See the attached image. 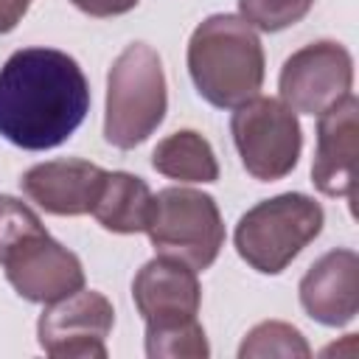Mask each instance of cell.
I'll return each instance as SVG.
<instances>
[{"label":"cell","mask_w":359,"mask_h":359,"mask_svg":"<svg viewBox=\"0 0 359 359\" xmlns=\"http://www.w3.org/2000/svg\"><path fill=\"white\" fill-rule=\"evenodd\" d=\"M87 109L90 84L65 50L22 48L0 67V137L20 149H56L81 126Z\"/></svg>","instance_id":"cell-1"},{"label":"cell","mask_w":359,"mask_h":359,"mask_svg":"<svg viewBox=\"0 0 359 359\" xmlns=\"http://www.w3.org/2000/svg\"><path fill=\"white\" fill-rule=\"evenodd\" d=\"M188 73L196 93L219 109H233L258 95L264 84V48L255 28L236 14L208 17L191 34Z\"/></svg>","instance_id":"cell-2"},{"label":"cell","mask_w":359,"mask_h":359,"mask_svg":"<svg viewBox=\"0 0 359 359\" xmlns=\"http://www.w3.org/2000/svg\"><path fill=\"white\" fill-rule=\"evenodd\" d=\"M168 93L157 50L146 42L126 45L107 73L104 137L115 149L140 146L165 118Z\"/></svg>","instance_id":"cell-3"},{"label":"cell","mask_w":359,"mask_h":359,"mask_svg":"<svg viewBox=\"0 0 359 359\" xmlns=\"http://www.w3.org/2000/svg\"><path fill=\"white\" fill-rule=\"evenodd\" d=\"M323 208L306 194H280L252 205L236 224V252L261 275L283 272L323 230Z\"/></svg>","instance_id":"cell-4"},{"label":"cell","mask_w":359,"mask_h":359,"mask_svg":"<svg viewBox=\"0 0 359 359\" xmlns=\"http://www.w3.org/2000/svg\"><path fill=\"white\" fill-rule=\"evenodd\" d=\"M146 233L157 255L177 258L196 272L208 269L224 244V224L213 196L194 188H163L151 199Z\"/></svg>","instance_id":"cell-5"},{"label":"cell","mask_w":359,"mask_h":359,"mask_svg":"<svg viewBox=\"0 0 359 359\" xmlns=\"http://www.w3.org/2000/svg\"><path fill=\"white\" fill-rule=\"evenodd\" d=\"M233 109L230 135L247 174L261 182L292 174L303 149L297 112L272 95H252Z\"/></svg>","instance_id":"cell-6"},{"label":"cell","mask_w":359,"mask_h":359,"mask_svg":"<svg viewBox=\"0 0 359 359\" xmlns=\"http://www.w3.org/2000/svg\"><path fill=\"white\" fill-rule=\"evenodd\" d=\"M115 325L112 303L95 289H79L48 303L36 323L39 348L56 359H104Z\"/></svg>","instance_id":"cell-7"},{"label":"cell","mask_w":359,"mask_h":359,"mask_svg":"<svg viewBox=\"0 0 359 359\" xmlns=\"http://www.w3.org/2000/svg\"><path fill=\"white\" fill-rule=\"evenodd\" d=\"M8 283L22 300L53 303L84 286V266L76 252L62 247L45 227L28 233L0 258Z\"/></svg>","instance_id":"cell-8"},{"label":"cell","mask_w":359,"mask_h":359,"mask_svg":"<svg viewBox=\"0 0 359 359\" xmlns=\"http://www.w3.org/2000/svg\"><path fill=\"white\" fill-rule=\"evenodd\" d=\"M353 59L345 45L320 39L294 50L280 70V101L294 112L320 115L351 93Z\"/></svg>","instance_id":"cell-9"},{"label":"cell","mask_w":359,"mask_h":359,"mask_svg":"<svg viewBox=\"0 0 359 359\" xmlns=\"http://www.w3.org/2000/svg\"><path fill=\"white\" fill-rule=\"evenodd\" d=\"M132 300L146 320V328H171L196 320L202 286L196 269L188 264L157 255L132 280Z\"/></svg>","instance_id":"cell-10"},{"label":"cell","mask_w":359,"mask_h":359,"mask_svg":"<svg viewBox=\"0 0 359 359\" xmlns=\"http://www.w3.org/2000/svg\"><path fill=\"white\" fill-rule=\"evenodd\" d=\"M317 151L311 180L320 194L342 196L353 205L356 149H359V101L353 93L317 115Z\"/></svg>","instance_id":"cell-11"},{"label":"cell","mask_w":359,"mask_h":359,"mask_svg":"<svg viewBox=\"0 0 359 359\" xmlns=\"http://www.w3.org/2000/svg\"><path fill=\"white\" fill-rule=\"evenodd\" d=\"M300 306L320 325H348L359 311V258L353 250H331L300 280Z\"/></svg>","instance_id":"cell-12"},{"label":"cell","mask_w":359,"mask_h":359,"mask_svg":"<svg viewBox=\"0 0 359 359\" xmlns=\"http://www.w3.org/2000/svg\"><path fill=\"white\" fill-rule=\"evenodd\" d=\"M104 168L87 160H50L28 168L20 180L22 194L53 216L93 213Z\"/></svg>","instance_id":"cell-13"},{"label":"cell","mask_w":359,"mask_h":359,"mask_svg":"<svg viewBox=\"0 0 359 359\" xmlns=\"http://www.w3.org/2000/svg\"><path fill=\"white\" fill-rule=\"evenodd\" d=\"M151 199L154 194L140 177L129 171H107L98 199L93 205V216L104 230L123 233V236L143 233L149 224Z\"/></svg>","instance_id":"cell-14"},{"label":"cell","mask_w":359,"mask_h":359,"mask_svg":"<svg viewBox=\"0 0 359 359\" xmlns=\"http://www.w3.org/2000/svg\"><path fill=\"white\" fill-rule=\"evenodd\" d=\"M151 165L163 177L180 180V182H216L219 180L216 154L210 143L194 129H182V132L163 137L151 151Z\"/></svg>","instance_id":"cell-15"},{"label":"cell","mask_w":359,"mask_h":359,"mask_svg":"<svg viewBox=\"0 0 359 359\" xmlns=\"http://www.w3.org/2000/svg\"><path fill=\"white\" fill-rule=\"evenodd\" d=\"M238 356L241 359H252V356H292V359L300 356V359H306V356H311V348L294 325L280 323V320H266V323H258L244 337Z\"/></svg>","instance_id":"cell-16"},{"label":"cell","mask_w":359,"mask_h":359,"mask_svg":"<svg viewBox=\"0 0 359 359\" xmlns=\"http://www.w3.org/2000/svg\"><path fill=\"white\" fill-rule=\"evenodd\" d=\"M146 353L151 359H205L210 353L199 320L171 328H146Z\"/></svg>","instance_id":"cell-17"},{"label":"cell","mask_w":359,"mask_h":359,"mask_svg":"<svg viewBox=\"0 0 359 359\" xmlns=\"http://www.w3.org/2000/svg\"><path fill=\"white\" fill-rule=\"evenodd\" d=\"M314 0H238V14L258 31H283L311 11Z\"/></svg>","instance_id":"cell-18"},{"label":"cell","mask_w":359,"mask_h":359,"mask_svg":"<svg viewBox=\"0 0 359 359\" xmlns=\"http://www.w3.org/2000/svg\"><path fill=\"white\" fill-rule=\"evenodd\" d=\"M45 227L39 222V216L20 199L14 196H0V258L8 247H14L20 238H25L28 233Z\"/></svg>","instance_id":"cell-19"},{"label":"cell","mask_w":359,"mask_h":359,"mask_svg":"<svg viewBox=\"0 0 359 359\" xmlns=\"http://www.w3.org/2000/svg\"><path fill=\"white\" fill-rule=\"evenodd\" d=\"M70 3L90 17H118L137 6V0H70Z\"/></svg>","instance_id":"cell-20"},{"label":"cell","mask_w":359,"mask_h":359,"mask_svg":"<svg viewBox=\"0 0 359 359\" xmlns=\"http://www.w3.org/2000/svg\"><path fill=\"white\" fill-rule=\"evenodd\" d=\"M34 0H0V34H8L17 28V22L25 17Z\"/></svg>","instance_id":"cell-21"}]
</instances>
